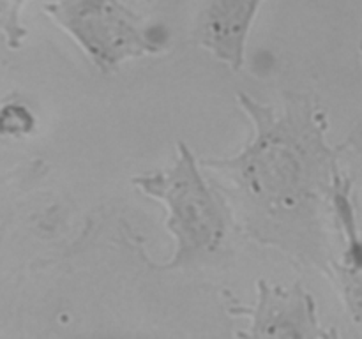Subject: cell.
I'll use <instances>...</instances> for the list:
<instances>
[{"label":"cell","mask_w":362,"mask_h":339,"mask_svg":"<svg viewBox=\"0 0 362 339\" xmlns=\"http://www.w3.org/2000/svg\"><path fill=\"white\" fill-rule=\"evenodd\" d=\"M237 105L251 122L246 143L233 155L202 159V166L253 239L325 261L324 219L345 150L329 143L327 109L300 92H285L281 106L237 92Z\"/></svg>","instance_id":"6da1fadb"},{"label":"cell","mask_w":362,"mask_h":339,"mask_svg":"<svg viewBox=\"0 0 362 339\" xmlns=\"http://www.w3.org/2000/svg\"><path fill=\"white\" fill-rule=\"evenodd\" d=\"M202 168L193 150L184 141H177L172 165L131 179L138 191L158 200L166 210L165 226L175 242L172 260L163 265L166 270L211 260L228 239L232 210Z\"/></svg>","instance_id":"7a4b0ae2"},{"label":"cell","mask_w":362,"mask_h":339,"mask_svg":"<svg viewBox=\"0 0 362 339\" xmlns=\"http://www.w3.org/2000/svg\"><path fill=\"white\" fill-rule=\"evenodd\" d=\"M42 11L103 74L165 48L161 32L122 0H49Z\"/></svg>","instance_id":"3957f363"},{"label":"cell","mask_w":362,"mask_h":339,"mask_svg":"<svg viewBox=\"0 0 362 339\" xmlns=\"http://www.w3.org/2000/svg\"><path fill=\"white\" fill-rule=\"evenodd\" d=\"M228 313L247 320V327L237 332V338H336V332L327 331L320 323L315 297L300 282L283 288L279 285H271L265 279H258L255 304L244 306L235 302L228 306Z\"/></svg>","instance_id":"277c9868"},{"label":"cell","mask_w":362,"mask_h":339,"mask_svg":"<svg viewBox=\"0 0 362 339\" xmlns=\"http://www.w3.org/2000/svg\"><path fill=\"white\" fill-rule=\"evenodd\" d=\"M264 0H204L197 20V41L233 73L246 62V46Z\"/></svg>","instance_id":"5b68a950"},{"label":"cell","mask_w":362,"mask_h":339,"mask_svg":"<svg viewBox=\"0 0 362 339\" xmlns=\"http://www.w3.org/2000/svg\"><path fill=\"white\" fill-rule=\"evenodd\" d=\"M325 270L338 286L352 321L362 328V265L343 263L331 258Z\"/></svg>","instance_id":"8992f818"},{"label":"cell","mask_w":362,"mask_h":339,"mask_svg":"<svg viewBox=\"0 0 362 339\" xmlns=\"http://www.w3.org/2000/svg\"><path fill=\"white\" fill-rule=\"evenodd\" d=\"M0 129L4 136H27L35 129V117L30 108L21 102H7L0 112Z\"/></svg>","instance_id":"52a82bcc"},{"label":"cell","mask_w":362,"mask_h":339,"mask_svg":"<svg viewBox=\"0 0 362 339\" xmlns=\"http://www.w3.org/2000/svg\"><path fill=\"white\" fill-rule=\"evenodd\" d=\"M27 0H2V30L9 48H18L27 35L20 21L21 7Z\"/></svg>","instance_id":"ba28073f"},{"label":"cell","mask_w":362,"mask_h":339,"mask_svg":"<svg viewBox=\"0 0 362 339\" xmlns=\"http://www.w3.org/2000/svg\"><path fill=\"white\" fill-rule=\"evenodd\" d=\"M361 52H362V46H361ZM361 140H362V126H361V127H357L356 133H352V136H350L349 140H346L345 143H343V147L349 148L350 145H354V141H361Z\"/></svg>","instance_id":"9c48e42d"}]
</instances>
